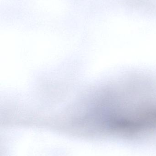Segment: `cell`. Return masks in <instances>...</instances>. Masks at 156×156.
<instances>
[{
	"instance_id": "obj_1",
	"label": "cell",
	"mask_w": 156,
	"mask_h": 156,
	"mask_svg": "<svg viewBox=\"0 0 156 156\" xmlns=\"http://www.w3.org/2000/svg\"><path fill=\"white\" fill-rule=\"evenodd\" d=\"M126 4L131 7L149 12L156 11V4L152 0H126Z\"/></svg>"
}]
</instances>
